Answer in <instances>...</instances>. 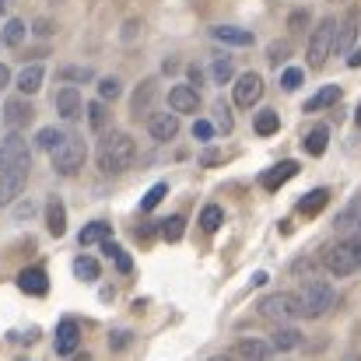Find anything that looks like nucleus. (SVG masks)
Instances as JSON below:
<instances>
[{
    "label": "nucleus",
    "instance_id": "nucleus-1",
    "mask_svg": "<svg viewBox=\"0 0 361 361\" xmlns=\"http://www.w3.org/2000/svg\"><path fill=\"white\" fill-rule=\"evenodd\" d=\"M32 151L21 133H7L0 140V204H14L28 183Z\"/></svg>",
    "mask_w": 361,
    "mask_h": 361
},
{
    "label": "nucleus",
    "instance_id": "nucleus-2",
    "mask_svg": "<svg viewBox=\"0 0 361 361\" xmlns=\"http://www.w3.org/2000/svg\"><path fill=\"white\" fill-rule=\"evenodd\" d=\"M133 158H137V144H133V137H126V133H106V140L99 144V169H102L106 176L126 172V169L133 165Z\"/></svg>",
    "mask_w": 361,
    "mask_h": 361
},
{
    "label": "nucleus",
    "instance_id": "nucleus-3",
    "mask_svg": "<svg viewBox=\"0 0 361 361\" xmlns=\"http://www.w3.org/2000/svg\"><path fill=\"white\" fill-rule=\"evenodd\" d=\"M323 267L334 277H351L361 270V235H348V239L334 242L323 249Z\"/></svg>",
    "mask_w": 361,
    "mask_h": 361
},
{
    "label": "nucleus",
    "instance_id": "nucleus-4",
    "mask_svg": "<svg viewBox=\"0 0 361 361\" xmlns=\"http://www.w3.org/2000/svg\"><path fill=\"white\" fill-rule=\"evenodd\" d=\"M49 158H53V169H56L60 176H78V172L85 169V158H88L85 137H78V133H63V140L49 151Z\"/></svg>",
    "mask_w": 361,
    "mask_h": 361
},
{
    "label": "nucleus",
    "instance_id": "nucleus-5",
    "mask_svg": "<svg viewBox=\"0 0 361 361\" xmlns=\"http://www.w3.org/2000/svg\"><path fill=\"white\" fill-rule=\"evenodd\" d=\"M298 298H302V316H309V319H323L334 309V302H337L334 288L326 281H319V277H305Z\"/></svg>",
    "mask_w": 361,
    "mask_h": 361
},
{
    "label": "nucleus",
    "instance_id": "nucleus-6",
    "mask_svg": "<svg viewBox=\"0 0 361 361\" xmlns=\"http://www.w3.org/2000/svg\"><path fill=\"white\" fill-rule=\"evenodd\" d=\"M334 35H337V21H334V18H323V21L312 28L309 49H305L309 71H319V67L326 63V56H334Z\"/></svg>",
    "mask_w": 361,
    "mask_h": 361
},
{
    "label": "nucleus",
    "instance_id": "nucleus-7",
    "mask_svg": "<svg viewBox=\"0 0 361 361\" xmlns=\"http://www.w3.org/2000/svg\"><path fill=\"white\" fill-rule=\"evenodd\" d=\"M259 312L267 316V319H274V323H291V319H298L302 316V298L298 295H291V291H277V295H267L263 302H259Z\"/></svg>",
    "mask_w": 361,
    "mask_h": 361
},
{
    "label": "nucleus",
    "instance_id": "nucleus-8",
    "mask_svg": "<svg viewBox=\"0 0 361 361\" xmlns=\"http://www.w3.org/2000/svg\"><path fill=\"white\" fill-rule=\"evenodd\" d=\"M358 25H361V14H358V7H351V11L344 14V21L337 25V35H334V53H337V56H344V53H351V49H355Z\"/></svg>",
    "mask_w": 361,
    "mask_h": 361
},
{
    "label": "nucleus",
    "instance_id": "nucleus-9",
    "mask_svg": "<svg viewBox=\"0 0 361 361\" xmlns=\"http://www.w3.org/2000/svg\"><path fill=\"white\" fill-rule=\"evenodd\" d=\"M263 99V78L259 74H242L239 81H235V106H242V109H252L256 102Z\"/></svg>",
    "mask_w": 361,
    "mask_h": 361
},
{
    "label": "nucleus",
    "instance_id": "nucleus-10",
    "mask_svg": "<svg viewBox=\"0 0 361 361\" xmlns=\"http://www.w3.org/2000/svg\"><path fill=\"white\" fill-rule=\"evenodd\" d=\"M154 99H158V81H154V78L140 81V85H137V92H133V99H130V113H133V120H140V116H151V106H154Z\"/></svg>",
    "mask_w": 361,
    "mask_h": 361
},
{
    "label": "nucleus",
    "instance_id": "nucleus-11",
    "mask_svg": "<svg viewBox=\"0 0 361 361\" xmlns=\"http://www.w3.org/2000/svg\"><path fill=\"white\" fill-rule=\"evenodd\" d=\"M169 106H172L176 116H183V113H197V109H200V92H197L193 85H176V88L169 92Z\"/></svg>",
    "mask_w": 361,
    "mask_h": 361
},
{
    "label": "nucleus",
    "instance_id": "nucleus-12",
    "mask_svg": "<svg viewBox=\"0 0 361 361\" xmlns=\"http://www.w3.org/2000/svg\"><path fill=\"white\" fill-rule=\"evenodd\" d=\"M147 133L154 137V140H176V133H179V116L176 113H151L147 116Z\"/></svg>",
    "mask_w": 361,
    "mask_h": 361
},
{
    "label": "nucleus",
    "instance_id": "nucleus-13",
    "mask_svg": "<svg viewBox=\"0 0 361 361\" xmlns=\"http://www.w3.org/2000/svg\"><path fill=\"white\" fill-rule=\"evenodd\" d=\"M53 106H56V113H60L63 120H78V116L85 113V102H81V92H78L74 85H67V88H60V92H56V99H53Z\"/></svg>",
    "mask_w": 361,
    "mask_h": 361
},
{
    "label": "nucleus",
    "instance_id": "nucleus-14",
    "mask_svg": "<svg viewBox=\"0 0 361 361\" xmlns=\"http://www.w3.org/2000/svg\"><path fill=\"white\" fill-rule=\"evenodd\" d=\"M32 116H35V109H32L28 99H11V102L4 106V123L11 126V133H18L21 126H28Z\"/></svg>",
    "mask_w": 361,
    "mask_h": 361
},
{
    "label": "nucleus",
    "instance_id": "nucleus-15",
    "mask_svg": "<svg viewBox=\"0 0 361 361\" xmlns=\"http://www.w3.org/2000/svg\"><path fill=\"white\" fill-rule=\"evenodd\" d=\"M18 288H21L25 295H46V291H49V277H46L42 267H25V270L18 274Z\"/></svg>",
    "mask_w": 361,
    "mask_h": 361
},
{
    "label": "nucleus",
    "instance_id": "nucleus-16",
    "mask_svg": "<svg viewBox=\"0 0 361 361\" xmlns=\"http://www.w3.org/2000/svg\"><path fill=\"white\" fill-rule=\"evenodd\" d=\"M78 344H81V326L74 319H63L56 326V355H74Z\"/></svg>",
    "mask_w": 361,
    "mask_h": 361
},
{
    "label": "nucleus",
    "instance_id": "nucleus-17",
    "mask_svg": "<svg viewBox=\"0 0 361 361\" xmlns=\"http://www.w3.org/2000/svg\"><path fill=\"white\" fill-rule=\"evenodd\" d=\"M232 358L235 361H270V344L256 341V337H245L232 348Z\"/></svg>",
    "mask_w": 361,
    "mask_h": 361
},
{
    "label": "nucleus",
    "instance_id": "nucleus-18",
    "mask_svg": "<svg viewBox=\"0 0 361 361\" xmlns=\"http://www.w3.org/2000/svg\"><path fill=\"white\" fill-rule=\"evenodd\" d=\"M295 176H298V161H281V165H274L270 172H263L259 183H263V190H277V186H284V183L295 179Z\"/></svg>",
    "mask_w": 361,
    "mask_h": 361
},
{
    "label": "nucleus",
    "instance_id": "nucleus-19",
    "mask_svg": "<svg viewBox=\"0 0 361 361\" xmlns=\"http://www.w3.org/2000/svg\"><path fill=\"white\" fill-rule=\"evenodd\" d=\"M46 228H49V235H56V239L67 232V207H63L60 197H53V200L46 204Z\"/></svg>",
    "mask_w": 361,
    "mask_h": 361
},
{
    "label": "nucleus",
    "instance_id": "nucleus-20",
    "mask_svg": "<svg viewBox=\"0 0 361 361\" xmlns=\"http://www.w3.org/2000/svg\"><path fill=\"white\" fill-rule=\"evenodd\" d=\"M42 78H46L42 63H28V67L18 74V92H21V95H35V92L42 88Z\"/></svg>",
    "mask_w": 361,
    "mask_h": 361
},
{
    "label": "nucleus",
    "instance_id": "nucleus-21",
    "mask_svg": "<svg viewBox=\"0 0 361 361\" xmlns=\"http://www.w3.org/2000/svg\"><path fill=\"white\" fill-rule=\"evenodd\" d=\"M211 35H214L218 42H225V46H252V32L235 28V25H218Z\"/></svg>",
    "mask_w": 361,
    "mask_h": 361
},
{
    "label": "nucleus",
    "instance_id": "nucleus-22",
    "mask_svg": "<svg viewBox=\"0 0 361 361\" xmlns=\"http://www.w3.org/2000/svg\"><path fill=\"white\" fill-rule=\"evenodd\" d=\"M337 102H341V88H337V85H326V88H319V92L305 102V113H319V109L337 106Z\"/></svg>",
    "mask_w": 361,
    "mask_h": 361
},
{
    "label": "nucleus",
    "instance_id": "nucleus-23",
    "mask_svg": "<svg viewBox=\"0 0 361 361\" xmlns=\"http://www.w3.org/2000/svg\"><path fill=\"white\" fill-rule=\"evenodd\" d=\"M330 204V190H312V193H305L302 200H298V214H309V218H316L323 207Z\"/></svg>",
    "mask_w": 361,
    "mask_h": 361
},
{
    "label": "nucleus",
    "instance_id": "nucleus-24",
    "mask_svg": "<svg viewBox=\"0 0 361 361\" xmlns=\"http://www.w3.org/2000/svg\"><path fill=\"white\" fill-rule=\"evenodd\" d=\"M109 232H113V225H106V221H92V225H85V228H81V235H78V242H81V245L109 242Z\"/></svg>",
    "mask_w": 361,
    "mask_h": 361
},
{
    "label": "nucleus",
    "instance_id": "nucleus-25",
    "mask_svg": "<svg viewBox=\"0 0 361 361\" xmlns=\"http://www.w3.org/2000/svg\"><path fill=\"white\" fill-rule=\"evenodd\" d=\"M326 140H330V130H326V126H316V130H309V137L302 140V147H305V154L319 158V154L326 151Z\"/></svg>",
    "mask_w": 361,
    "mask_h": 361
},
{
    "label": "nucleus",
    "instance_id": "nucleus-26",
    "mask_svg": "<svg viewBox=\"0 0 361 361\" xmlns=\"http://www.w3.org/2000/svg\"><path fill=\"white\" fill-rule=\"evenodd\" d=\"M85 113H88V123H92V130H95V133H106V126H109V120H113V113H109V106H106L102 99H99V102H92Z\"/></svg>",
    "mask_w": 361,
    "mask_h": 361
},
{
    "label": "nucleus",
    "instance_id": "nucleus-27",
    "mask_svg": "<svg viewBox=\"0 0 361 361\" xmlns=\"http://www.w3.org/2000/svg\"><path fill=\"white\" fill-rule=\"evenodd\" d=\"M274 348H277V351H295V348H302V334H298L295 326H281V330L274 334Z\"/></svg>",
    "mask_w": 361,
    "mask_h": 361
},
{
    "label": "nucleus",
    "instance_id": "nucleus-28",
    "mask_svg": "<svg viewBox=\"0 0 361 361\" xmlns=\"http://www.w3.org/2000/svg\"><path fill=\"white\" fill-rule=\"evenodd\" d=\"M99 259H92V256H78L74 259V277L78 281H99Z\"/></svg>",
    "mask_w": 361,
    "mask_h": 361
},
{
    "label": "nucleus",
    "instance_id": "nucleus-29",
    "mask_svg": "<svg viewBox=\"0 0 361 361\" xmlns=\"http://www.w3.org/2000/svg\"><path fill=\"white\" fill-rule=\"evenodd\" d=\"M158 225H161V239L165 242H179L183 232H186V218H179V214H172V218H165Z\"/></svg>",
    "mask_w": 361,
    "mask_h": 361
},
{
    "label": "nucleus",
    "instance_id": "nucleus-30",
    "mask_svg": "<svg viewBox=\"0 0 361 361\" xmlns=\"http://www.w3.org/2000/svg\"><path fill=\"white\" fill-rule=\"evenodd\" d=\"M256 133L259 137H270V133H277V126H281V116L274 113V109H263V113H256Z\"/></svg>",
    "mask_w": 361,
    "mask_h": 361
},
{
    "label": "nucleus",
    "instance_id": "nucleus-31",
    "mask_svg": "<svg viewBox=\"0 0 361 361\" xmlns=\"http://www.w3.org/2000/svg\"><path fill=\"white\" fill-rule=\"evenodd\" d=\"M221 221H225V211H221L218 204H207V207H204V214H200L204 232H218V228H221Z\"/></svg>",
    "mask_w": 361,
    "mask_h": 361
},
{
    "label": "nucleus",
    "instance_id": "nucleus-32",
    "mask_svg": "<svg viewBox=\"0 0 361 361\" xmlns=\"http://www.w3.org/2000/svg\"><path fill=\"white\" fill-rule=\"evenodd\" d=\"M21 39H25V21L11 18V21L4 25V35H0V42H7V46H21Z\"/></svg>",
    "mask_w": 361,
    "mask_h": 361
},
{
    "label": "nucleus",
    "instance_id": "nucleus-33",
    "mask_svg": "<svg viewBox=\"0 0 361 361\" xmlns=\"http://www.w3.org/2000/svg\"><path fill=\"white\" fill-rule=\"evenodd\" d=\"M211 74H214V81H218V85H228V81L235 78V67H232V60H228V56H218V60H214V67H211Z\"/></svg>",
    "mask_w": 361,
    "mask_h": 361
},
{
    "label": "nucleus",
    "instance_id": "nucleus-34",
    "mask_svg": "<svg viewBox=\"0 0 361 361\" xmlns=\"http://www.w3.org/2000/svg\"><path fill=\"white\" fill-rule=\"evenodd\" d=\"M60 140H63V130H56V126H42L39 137H35V144H39L42 151H53Z\"/></svg>",
    "mask_w": 361,
    "mask_h": 361
},
{
    "label": "nucleus",
    "instance_id": "nucleus-35",
    "mask_svg": "<svg viewBox=\"0 0 361 361\" xmlns=\"http://www.w3.org/2000/svg\"><path fill=\"white\" fill-rule=\"evenodd\" d=\"M102 252H106L109 259H116V267H120V274H130V267H133V263H130V256L123 252V249H120V245H116V242H102Z\"/></svg>",
    "mask_w": 361,
    "mask_h": 361
},
{
    "label": "nucleus",
    "instance_id": "nucleus-36",
    "mask_svg": "<svg viewBox=\"0 0 361 361\" xmlns=\"http://www.w3.org/2000/svg\"><path fill=\"white\" fill-rule=\"evenodd\" d=\"M120 92H123L120 78H102V81H99V95H102V102H116Z\"/></svg>",
    "mask_w": 361,
    "mask_h": 361
},
{
    "label": "nucleus",
    "instance_id": "nucleus-37",
    "mask_svg": "<svg viewBox=\"0 0 361 361\" xmlns=\"http://www.w3.org/2000/svg\"><path fill=\"white\" fill-rule=\"evenodd\" d=\"M165 193H169V186H165V183H154V186L147 190V197L140 200V211H154V207L161 204V197H165Z\"/></svg>",
    "mask_w": 361,
    "mask_h": 361
},
{
    "label": "nucleus",
    "instance_id": "nucleus-38",
    "mask_svg": "<svg viewBox=\"0 0 361 361\" xmlns=\"http://www.w3.org/2000/svg\"><path fill=\"white\" fill-rule=\"evenodd\" d=\"M337 228H361V204L348 207V211L337 218Z\"/></svg>",
    "mask_w": 361,
    "mask_h": 361
},
{
    "label": "nucleus",
    "instance_id": "nucleus-39",
    "mask_svg": "<svg viewBox=\"0 0 361 361\" xmlns=\"http://www.w3.org/2000/svg\"><path fill=\"white\" fill-rule=\"evenodd\" d=\"M302 78H305V74H302L298 67H288V71L281 74V85H284V92H295V88H302Z\"/></svg>",
    "mask_w": 361,
    "mask_h": 361
},
{
    "label": "nucleus",
    "instance_id": "nucleus-40",
    "mask_svg": "<svg viewBox=\"0 0 361 361\" xmlns=\"http://www.w3.org/2000/svg\"><path fill=\"white\" fill-rule=\"evenodd\" d=\"M60 78H63V81H92V71H88V67H63Z\"/></svg>",
    "mask_w": 361,
    "mask_h": 361
},
{
    "label": "nucleus",
    "instance_id": "nucleus-41",
    "mask_svg": "<svg viewBox=\"0 0 361 361\" xmlns=\"http://www.w3.org/2000/svg\"><path fill=\"white\" fill-rule=\"evenodd\" d=\"M288 53H291V46H288V42H274V46H270V63H274V67H281V63L288 60Z\"/></svg>",
    "mask_w": 361,
    "mask_h": 361
},
{
    "label": "nucleus",
    "instance_id": "nucleus-42",
    "mask_svg": "<svg viewBox=\"0 0 361 361\" xmlns=\"http://www.w3.org/2000/svg\"><path fill=\"white\" fill-rule=\"evenodd\" d=\"M214 116H218V130H225V133L232 130V113H228V106H225V102H218V106H214Z\"/></svg>",
    "mask_w": 361,
    "mask_h": 361
},
{
    "label": "nucleus",
    "instance_id": "nucleus-43",
    "mask_svg": "<svg viewBox=\"0 0 361 361\" xmlns=\"http://www.w3.org/2000/svg\"><path fill=\"white\" fill-rule=\"evenodd\" d=\"M193 137H197V140H211V137H214V126L207 120H197L193 123Z\"/></svg>",
    "mask_w": 361,
    "mask_h": 361
},
{
    "label": "nucleus",
    "instance_id": "nucleus-44",
    "mask_svg": "<svg viewBox=\"0 0 361 361\" xmlns=\"http://www.w3.org/2000/svg\"><path fill=\"white\" fill-rule=\"evenodd\" d=\"M126 344H130V334H126V330H120V334H113V341H109V348H113V351H123Z\"/></svg>",
    "mask_w": 361,
    "mask_h": 361
},
{
    "label": "nucleus",
    "instance_id": "nucleus-45",
    "mask_svg": "<svg viewBox=\"0 0 361 361\" xmlns=\"http://www.w3.org/2000/svg\"><path fill=\"white\" fill-rule=\"evenodd\" d=\"M291 32H305V11H295L291 14Z\"/></svg>",
    "mask_w": 361,
    "mask_h": 361
},
{
    "label": "nucleus",
    "instance_id": "nucleus-46",
    "mask_svg": "<svg viewBox=\"0 0 361 361\" xmlns=\"http://www.w3.org/2000/svg\"><path fill=\"white\" fill-rule=\"evenodd\" d=\"M190 85H193V88H197V92H200V85H204V71H200V67H197V63H193V67H190Z\"/></svg>",
    "mask_w": 361,
    "mask_h": 361
},
{
    "label": "nucleus",
    "instance_id": "nucleus-47",
    "mask_svg": "<svg viewBox=\"0 0 361 361\" xmlns=\"http://www.w3.org/2000/svg\"><path fill=\"white\" fill-rule=\"evenodd\" d=\"M312 270H316V267H312L309 259H298V263H295V274H309V277H312Z\"/></svg>",
    "mask_w": 361,
    "mask_h": 361
},
{
    "label": "nucleus",
    "instance_id": "nucleus-48",
    "mask_svg": "<svg viewBox=\"0 0 361 361\" xmlns=\"http://www.w3.org/2000/svg\"><path fill=\"white\" fill-rule=\"evenodd\" d=\"M151 235H154V228H151V225H144V228H137V239H140V242H147V239H151Z\"/></svg>",
    "mask_w": 361,
    "mask_h": 361
},
{
    "label": "nucleus",
    "instance_id": "nucleus-49",
    "mask_svg": "<svg viewBox=\"0 0 361 361\" xmlns=\"http://www.w3.org/2000/svg\"><path fill=\"white\" fill-rule=\"evenodd\" d=\"M161 71H165V74H176V71H179V60H165Z\"/></svg>",
    "mask_w": 361,
    "mask_h": 361
},
{
    "label": "nucleus",
    "instance_id": "nucleus-50",
    "mask_svg": "<svg viewBox=\"0 0 361 361\" xmlns=\"http://www.w3.org/2000/svg\"><path fill=\"white\" fill-rule=\"evenodd\" d=\"M200 161H204V165H214V161H221V154H218V151H207Z\"/></svg>",
    "mask_w": 361,
    "mask_h": 361
},
{
    "label": "nucleus",
    "instance_id": "nucleus-51",
    "mask_svg": "<svg viewBox=\"0 0 361 361\" xmlns=\"http://www.w3.org/2000/svg\"><path fill=\"white\" fill-rule=\"evenodd\" d=\"M348 67H361V49H351V56H348Z\"/></svg>",
    "mask_w": 361,
    "mask_h": 361
},
{
    "label": "nucleus",
    "instance_id": "nucleus-52",
    "mask_svg": "<svg viewBox=\"0 0 361 361\" xmlns=\"http://www.w3.org/2000/svg\"><path fill=\"white\" fill-rule=\"evenodd\" d=\"M7 85H11V71L0 63V88H7Z\"/></svg>",
    "mask_w": 361,
    "mask_h": 361
},
{
    "label": "nucleus",
    "instance_id": "nucleus-53",
    "mask_svg": "<svg viewBox=\"0 0 361 361\" xmlns=\"http://www.w3.org/2000/svg\"><path fill=\"white\" fill-rule=\"evenodd\" d=\"M35 32L39 35H49V21H35Z\"/></svg>",
    "mask_w": 361,
    "mask_h": 361
},
{
    "label": "nucleus",
    "instance_id": "nucleus-54",
    "mask_svg": "<svg viewBox=\"0 0 361 361\" xmlns=\"http://www.w3.org/2000/svg\"><path fill=\"white\" fill-rule=\"evenodd\" d=\"M211 361H235L232 355H218V358H211Z\"/></svg>",
    "mask_w": 361,
    "mask_h": 361
},
{
    "label": "nucleus",
    "instance_id": "nucleus-55",
    "mask_svg": "<svg viewBox=\"0 0 361 361\" xmlns=\"http://www.w3.org/2000/svg\"><path fill=\"white\" fill-rule=\"evenodd\" d=\"M355 123H358V126H361V106H358V109H355Z\"/></svg>",
    "mask_w": 361,
    "mask_h": 361
},
{
    "label": "nucleus",
    "instance_id": "nucleus-56",
    "mask_svg": "<svg viewBox=\"0 0 361 361\" xmlns=\"http://www.w3.org/2000/svg\"><path fill=\"white\" fill-rule=\"evenodd\" d=\"M74 361H92L88 355H74Z\"/></svg>",
    "mask_w": 361,
    "mask_h": 361
},
{
    "label": "nucleus",
    "instance_id": "nucleus-57",
    "mask_svg": "<svg viewBox=\"0 0 361 361\" xmlns=\"http://www.w3.org/2000/svg\"><path fill=\"white\" fill-rule=\"evenodd\" d=\"M4 11H7V0H0V14H4Z\"/></svg>",
    "mask_w": 361,
    "mask_h": 361
},
{
    "label": "nucleus",
    "instance_id": "nucleus-58",
    "mask_svg": "<svg viewBox=\"0 0 361 361\" xmlns=\"http://www.w3.org/2000/svg\"><path fill=\"white\" fill-rule=\"evenodd\" d=\"M348 361H361V355H348Z\"/></svg>",
    "mask_w": 361,
    "mask_h": 361
}]
</instances>
